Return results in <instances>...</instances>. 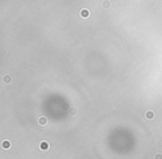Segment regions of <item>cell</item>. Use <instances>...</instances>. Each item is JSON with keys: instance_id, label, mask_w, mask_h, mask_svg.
<instances>
[{"instance_id": "cell-1", "label": "cell", "mask_w": 162, "mask_h": 159, "mask_svg": "<svg viewBox=\"0 0 162 159\" xmlns=\"http://www.w3.org/2000/svg\"><path fill=\"white\" fill-rule=\"evenodd\" d=\"M79 15H80V17L81 18H89L90 17V10L89 9H87V8H82L80 10V12H79Z\"/></svg>"}, {"instance_id": "cell-2", "label": "cell", "mask_w": 162, "mask_h": 159, "mask_svg": "<svg viewBox=\"0 0 162 159\" xmlns=\"http://www.w3.org/2000/svg\"><path fill=\"white\" fill-rule=\"evenodd\" d=\"M49 148H50V146H49V143H48L47 141H45V140L40 141V143H39V149H40V150L47 151V150H49Z\"/></svg>"}, {"instance_id": "cell-3", "label": "cell", "mask_w": 162, "mask_h": 159, "mask_svg": "<svg viewBox=\"0 0 162 159\" xmlns=\"http://www.w3.org/2000/svg\"><path fill=\"white\" fill-rule=\"evenodd\" d=\"M154 117H155V114H154L153 110H148L144 114V118L146 120H152L154 119Z\"/></svg>"}, {"instance_id": "cell-4", "label": "cell", "mask_w": 162, "mask_h": 159, "mask_svg": "<svg viewBox=\"0 0 162 159\" xmlns=\"http://www.w3.org/2000/svg\"><path fill=\"white\" fill-rule=\"evenodd\" d=\"M1 147L4 148L5 150H8L11 148V142L9 141V140H7V139H5V140H2V142H1Z\"/></svg>"}, {"instance_id": "cell-5", "label": "cell", "mask_w": 162, "mask_h": 159, "mask_svg": "<svg viewBox=\"0 0 162 159\" xmlns=\"http://www.w3.org/2000/svg\"><path fill=\"white\" fill-rule=\"evenodd\" d=\"M38 124H39L40 126H46L48 124V119H47V117H45V116H40L39 118H38Z\"/></svg>"}, {"instance_id": "cell-6", "label": "cell", "mask_w": 162, "mask_h": 159, "mask_svg": "<svg viewBox=\"0 0 162 159\" xmlns=\"http://www.w3.org/2000/svg\"><path fill=\"white\" fill-rule=\"evenodd\" d=\"M12 81V77L10 76V75H6L4 77V83L6 84V85H8V84H10Z\"/></svg>"}, {"instance_id": "cell-7", "label": "cell", "mask_w": 162, "mask_h": 159, "mask_svg": "<svg viewBox=\"0 0 162 159\" xmlns=\"http://www.w3.org/2000/svg\"><path fill=\"white\" fill-rule=\"evenodd\" d=\"M77 112H78L77 107H71V108L69 109V115H71V116H76Z\"/></svg>"}, {"instance_id": "cell-8", "label": "cell", "mask_w": 162, "mask_h": 159, "mask_svg": "<svg viewBox=\"0 0 162 159\" xmlns=\"http://www.w3.org/2000/svg\"><path fill=\"white\" fill-rule=\"evenodd\" d=\"M154 159H162V153L156 152L155 155H154Z\"/></svg>"}, {"instance_id": "cell-9", "label": "cell", "mask_w": 162, "mask_h": 159, "mask_svg": "<svg viewBox=\"0 0 162 159\" xmlns=\"http://www.w3.org/2000/svg\"><path fill=\"white\" fill-rule=\"evenodd\" d=\"M102 5H103V7L104 8H110V2L109 1H107V2H102Z\"/></svg>"}]
</instances>
